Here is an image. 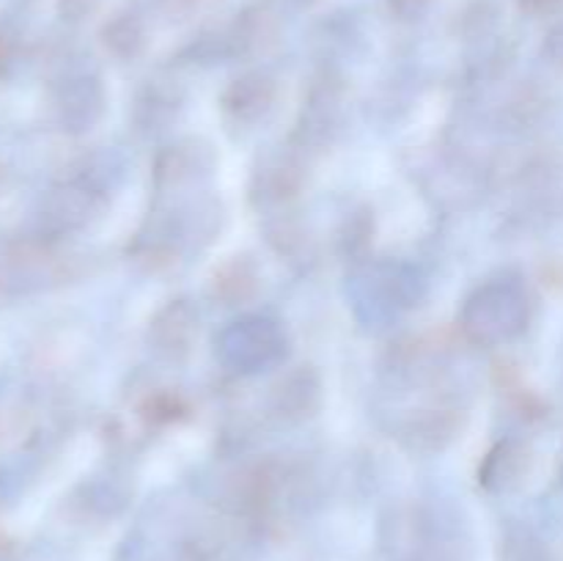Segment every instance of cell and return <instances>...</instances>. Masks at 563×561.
I'll use <instances>...</instances> for the list:
<instances>
[{
  "label": "cell",
  "instance_id": "6da1fadb",
  "mask_svg": "<svg viewBox=\"0 0 563 561\" xmlns=\"http://www.w3.org/2000/svg\"><path fill=\"white\" fill-rule=\"evenodd\" d=\"M528 297L515 280H493L471 295L462 308V330L476 344H500L526 330Z\"/></svg>",
  "mask_w": 563,
  "mask_h": 561
},
{
  "label": "cell",
  "instance_id": "7a4b0ae2",
  "mask_svg": "<svg viewBox=\"0 0 563 561\" xmlns=\"http://www.w3.org/2000/svg\"><path fill=\"white\" fill-rule=\"evenodd\" d=\"M286 336L267 317H245L231 322L220 336V358L236 372H262L284 358Z\"/></svg>",
  "mask_w": 563,
  "mask_h": 561
},
{
  "label": "cell",
  "instance_id": "3957f363",
  "mask_svg": "<svg viewBox=\"0 0 563 561\" xmlns=\"http://www.w3.org/2000/svg\"><path fill=\"white\" fill-rule=\"evenodd\" d=\"M198 330V317L185 300H176L170 306H165L163 311L154 317L152 330H148V339L157 344L159 352H168V355H181V352L190 350L192 339H196Z\"/></svg>",
  "mask_w": 563,
  "mask_h": 561
},
{
  "label": "cell",
  "instance_id": "277c9868",
  "mask_svg": "<svg viewBox=\"0 0 563 561\" xmlns=\"http://www.w3.org/2000/svg\"><path fill=\"white\" fill-rule=\"evenodd\" d=\"M88 212V196L82 187L77 185H64V187H55L53 193L47 196L42 207V226L47 231H66V229H75L86 220Z\"/></svg>",
  "mask_w": 563,
  "mask_h": 561
},
{
  "label": "cell",
  "instance_id": "5b68a950",
  "mask_svg": "<svg viewBox=\"0 0 563 561\" xmlns=\"http://www.w3.org/2000/svg\"><path fill=\"white\" fill-rule=\"evenodd\" d=\"M99 110H102V94L93 80H75V86L58 97V113L66 130H88Z\"/></svg>",
  "mask_w": 563,
  "mask_h": 561
},
{
  "label": "cell",
  "instance_id": "8992f818",
  "mask_svg": "<svg viewBox=\"0 0 563 561\" xmlns=\"http://www.w3.org/2000/svg\"><path fill=\"white\" fill-rule=\"evenodd\" d=\"M528 473V451L520 443H500L482 468V482L489 490H509Z\"/></svg>",
  "mask_w": 563,
  "mask_h": 561
},
{
  "label": "cell",
  "instance_id": "52a82bcc",
  "mask_svg": "<svg viewBox=\"0 0 563 561\" xmlns=\"http://www.w3.org/2000/svg\"><path fill=\"white\" fill-rule=\"evenodd\" d=\"M269 99H273V86H269L267 77L247 75L231 86L225 102H229V110H234L236 116H245L247 119V116L264 113Z\"/></svg>",
  "mask_w": 563,
  "mask_h": 561
},
{
  "label": "cell",
  "instance_id": "ba28073f",
  "mask_svg": "<svg viewBox=\"0 0 563 561\" xmlns=\"http://www.w3.org/2000/svg\"><path fill=\"white\" fill-rule=\"evenodd\" d=\"M256 270L245 258H234L231 264H225L218 275H214V292H218L223 300H229V306L245 300L256 292Z\"/></svg>",
  "mask_w": 563,
  "mask_h": 561
},
{
  "label": "cell",
  "instance_id": "9c48e42d",
  "mask_svg": "<svg viewBox=\"0 0 563 561\" xmlns=\"http://www.w3.org/2000/svg\"><path fill=\"white\" fill-rule=\"evenodd\" d=\"M102 36L115 55H135L143 47V28L135 16H119L104 25Z\"/></svg>",
  "mask_w": 563,
  "mask_h": 561
},
{
  "label": "cell",
  "instance_id": "30bf717a",
  "mask_svg": "<svg viewBox=\"0 0 563 561\" xmlns=\"http://www.w3.org/2000/svg\"><path fill=\"white\" fill-rule=\"evenodd\" d=\"M561 0H520V6L531 14H544V11H553Z\"/></svg>",
  "mask_w": 563,
  "mask_h": 561
},
{
  "label": "cell",
  "instance_id": "8fae6325",
  "mask_svg": "<svg viewBox=\"0 0 563 561\" xmlns=\"http://www.w3.org/2000/svg\"><path fill=\"white\" fill-rule=\"evenodd\" d=\"M423 3H427V0H390V9L399 11V14H405V16H410V14H416L418 9H423Z\"/></svg>",
  "mask_w": 563,
  "mask_h": 561
}]
</instances>
